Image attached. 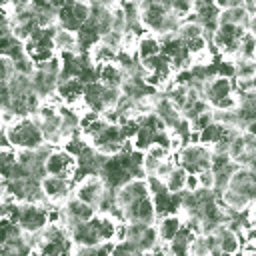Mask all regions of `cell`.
I'll use <instances>...</instances> for the list:
<instances>
[{
	"label": "cell",
	"instance_id": "cell-1",
	"mask_svg": "<svg viewBox=\"0 0 256 256\" xmlns=\"http://www.w3.org/2000/svg\"><path fill=\"white\" fill-rule=\"evenodd\" d=\"M6 134L14 150H38L40 146L46 144L44 134L38 122L34 120V116L16 118L10 126H6Z\"/></svg>",
	"mask_w": 256,
	"mask_h": 256
},
{
	"label": "cell",
	"instance_id": "cell-2",
	"mask_svg": "<svg viewBox=\"0 0 256 256\" xmlns=\"http://www.w3.org/2000/svg\"><path fill=\"white\" fill-rule=\"evenodd\" d=\"M12 220L22 228L24 234H38L50 224V206L38 202H22L16 206Z\"/></svg>",
	"mask_w": 256,
	"mask_h": 256
},
{
	"label": "cell",
	"instance_id": "cell-3",
	"mask_svg": "<svg viewBox=\"0 0 256 256\" xmlns=\"http://www.w3.org/2000/svg\"><path fill=\"white\" fill-rule=\"evenodd\" d=\"M212 158H214L212 148H208L200 142H188L176 152L178 166L184 168L188 174H200L204 170H210Z\"/></svg>",
	"mask_w": 256,
	"mask_h": 256
},
{
	"label": "cell",
	"instance_id": "cell-4",
	"mask_svg": "<svg viewBox=\"0 0 256 256\" xmlns=\"http://www.w3.org/2000/svg\"><path fill=\"white\" fill-rule=\"evenodd\" d=\"M92 16V4L84 0H72L64 8L56 10V26L78 32Z\"/></svg>",
	"mask_w": 256,
	"mask_h": 256
},
{
	"label": "cell",
	"instance_id": "cell-5",
	"mask_svg": "<svg viewBox=\"0 0 256 256\" xmlns=\"http://www.w3.org/2000/svg\"><path fill=\"white\" fill-rule=\"evenodd\" d=\"M76 170H78V160L66 148H52V152L44 160V172H46V176L66 178V180H72L74 182Z\"/></svg>",
	"mask_w": 256,
	"mask_h": 256
},
{
	"label": "cell",
	"instance_id": "cell-6",
	"mask_svg": "<svg viewBox=\"0 0 256 256\" xmlns=\"http://www.w3.org/2000/svg\"><path fill=\"white\" fill-rule=\"evenodd\" d=\"M108 194V186L104 184V180L100 178V174H88L84 178H80L78 182H74V192L72 196H76L78 200L94 206L96 210L100 208L102 200Z\"/></svg>",
	"mask_w": 256,
	"mask_h": 256
},
{
	"label": "cell",
	"instance_id": "cell-7",
	"mask_svg": "<svg viewBox=\"0 0 256 256\" xmlns=\"http://www.w3.org/2000/svg\"><path fill=\"white\" fill-rule=\"evenodd\" d=\"M158 212L154 206L152 196L140 198L132 204H128L126 208H122V222L126 224H144V226H154L158 222Z\"/></svg>",
	"mask_w": 256,
	"mask_h": 256
},
{
	"label": "cell",
	"instance_id": "cell-8",
	"mask_svg": "<svg viewBox=\"0 0 256 256\" xmlns=\"http://www.w3.org/2000/svg\"><path fill=\"white\" fill-rule=\"evenodd\" d=\"M42 196L48 206H62L68 198H72L74 192V182L66 178H56V176H44L40 180Z\"/></svg>",
	"mask_w": 256,
	"mask_h": 256
},
{
	"label": "cell",
	"instance_id": "cell-9",
	"mask_svg": "<svg viewBox=\"0 0 256 256\" xmlns=\"http://www.w3.org/2000/svg\"><path fill=\"white\" fill-rule=\"evenodd\" d=\"M60 208H62V226H64V228H70L72 224L88 222V220H92V218L98 214V210H96L94 206H90V204L78 200L76 196L68 198Z\"/></svg>",
	"mask_w": 256,
	"mask_h": 256
},
{
	"label": "cell",
	"instance_id": "cell-10",
	"mask_svg": "<svg viewBox=\"0 0 256 256\" xmlns=\"http://www.w3.org/2000/svg\"><path fill=\"white\" fill-rule=\"evenodd\" d=\"M146 196H150L148 178H132V180H128L126 184H122L120 188L114 190V200H116V206L120 210L126 208L128 204L140 200V198H146Z\"/></svg>",
	"mask_w": 256,
	"mask_h": 256
},
{
	"label": "cell",
	"instance_id": "cell-11",
	"mask_svg": "<svg viewBox=\"0 0 256 256\" xmlns=\"http://www.w3.org/2000/svg\"><path fill=\"white\" fill-rule=\"evenodd\" d=\"M236 94V86L232 78H224V76H212L210 80L204 82L202 86V98L208 102V106L212 108L214 104H218L220 100L234 96Z\"/></svg>",
	"mask_w": 256,
	"mask_h": 256
},
{
	"label": "cell",
	"instance_id": "cell-12",
	"mask_svg": "<svg viewBox=\"0 0 256 256\" xmlns=\"http://www.w3.org/2000/svg\"><path fill=\"white\" fill-rule=\"evenodd\" d=\"M214 236L216 242V254L218 256H238L240 248H242V236L238 232H234L232 228H228L226 224L218 226L214 232H210Z\"/></svg>",
	"mask_w": 256,
	"mask_h": 256
},
{
	"label": "cell",
	"instance_id": "cell-13",
	"mask_svg": "<svg viewBox=\"0 0 256 256\" xmlns=\"http://www.w3.org/2000/svg\"><path fill=\"white\" fill-rule=\"evenodd\" d=\"M228 188L248 196L252 202L256 200V172L252 168H236L234 174L230 176V182H228Z\"/></svg>",
	"mask_w": 256,
	"mask_h": 256
},
{
	"label": "cell",
	"instance_id": "cell-14",
	"mask_svg": "<svg viewBox=\"0 0 256 256\" xmlns=\"http://www.w3.org/2000/svg\"><path fill=\"white\" fill-rule=\"evenodd\" d=\"M56 94L60 96V100L66 106H82V96H84V84L78 78H62L58 82Z\"/></svg>",
	"mask_w": 256,
	"mask_h": 256
},
{
	"label": "cell",
	"instance_id": "cell-15",
	"mask_svg": "<svg viewBox=\"0 0 256 256\" xmlns=\"http://www.w3.org/2000/svg\"><path fill=\"white\" fill-rule=\"evenodd\" d=\"M126 78H128V76L124 74V70L120 68V64H118L116 60L98 64V82H102L104 86L120 90Z\"/></svg>",
	"mask_w": 256,
	"mask_h": 256
},
{
	"label": "cell",
	"instance_id": "cell-16",
	"mask_svg": "<svg viewBox=\"0 0 256 256\" xmlns=\"http://www.w3.org/2000/svg\"><path fill=\"white\" fill-rule=\"evenodd\" d=\"M184 228V218L182 214H166V216H160L158 222H156V230H158V236H160V242L162 244H168L174 240V236Z\"/></svg>",
	"mask_w": 256,
	"mask_h": 256
},
{
	"label": "cell",
	"instance_id": "cell-17",
	"mask_svg": "<svg viewBox=\"0 0 256 256\" xmlns=\"http://www.w3.org/2000/svg\"><path fill=\"white\" fill-rule=\"evenodd\" d=\"M52 40H54V50H56V54H74V52H80L78 36H76V32H72V30H66V28L56 26Z\"/></svg>",
	"mask_w": 256,
	"mask_h": 256
},
{
	"label": "cell",
	"instance_id": "cell-18",
	"mask_svg": "<svg viewBox=\"0 0 256 256\" xmlns=\"http://www.w3.org/2000/svg\"><path fill=\"white\" fill-rule=\"evenodd\" d=\"M158 54H162V40H160V36L150 34V32H144L138 38V44H136V56H138V60L144 62V60L154 58Z\"/></svg>",
	"mask_w": 256,
	"mask_h": 256
},
{
	"label": "cell",
	"instance_id": "cell-19",
	"mask_svg": "<svg viewBox=\"0 0 256 256\" xmlns=\"http://www.w3.org/2000/svg\"><path fill=\"white\" fill-rule=\"evenodd\" d=\"M196 236H198V234H194L190 228L184 226V228L174 236V240L166 244L170 256H190V246H192V240H194Z\"/></svg>",
	"mask_w": 256,
	"mask_h": 256
},
{
	"label": "cell",
	"instance_id": "cell-20",
	"mask_svg": "<svg viewBox=\"0 0 256 256\" xmlns=\"http://www.w3.org/2000/svg\"><path fill=\"white\" fill-rule=\"evenodd\" d=\"M218 200H220V204H224L226 208H232V210H238V212L248 210V208L252 206V200H250L248 196H244V194H240V192H236V190H232V188L222 190V192L218 194Z\"/></svg>",
	"mask_w": 256,
	"mask_h": 256
},
{
	"label": "cell",
	"instance_id": "cell-21",
	"mask_svg": "<svg viewBox=\"0 0 256 256\" xmlns=\"http://www.w3.org/2000/svg\"><path fill=\"white\" fill-rule=\"evenodd\" d=\"M250 14L244 10V6H234V8H226L218 14V24H232V26H248Z\"/></svg>",
	"mask_w": 256,
	"mask_h": 256
},
{
	"label": "cell",
	"instance_id": "cell-22",
	"mask_svg": "<svg viewBox=\"0 0 256 256\" xmlns=\"http://www.w3.org/2000/svg\"><path fill=\"white\" fill-rule=\"evenodd\" d=\"M186 178H188V172H186L184 168L176 166V168L172 170V174L164 180V186H166V190L172 192V194H182V192L186 190Z\"/></svg>",
	"mask_w": 256,
	"mask_h": 256
},
{
	"label": "cell",
	"instance_id": "cell-23",
	"mask_svg": "<svg viewBox=\"0 0 256 256\" xmlns=\"http://www.w3.org/2000/svg\"><path fill=\"white\" fill-rule=\"evenodd\" d=\"M22 228L8 216H0V246L8 244L10 240H16L18 236H22Z\"/></svg>",
	"mask_w": 256,
	"mask_h": 256
},
{
	"label": "cell",
	"instance_id": "cell-24",
	"mask_svg": "<svg viewBox=\"0 0 256 256\" xmlns=\"http://www.w3.org/2000/svg\"><path fill=\"white\" fill-rule=\"evenodd\" d=\"M236 78L242 82H250L256 76V60L254 58H236Z\"/></svg>",
	"mask_w": 256,
	"mask_h": 256
},
{
	"label": "cell",
	"instance_id": "cell-25",
	"mask_svg": "<svg viewBox=\"0 0 256 256\" xmlns=\"http://www.w3.org/2000/svg\"><path fill=\"white\" fill-rule=\"evenodd\" d=\"M110 256H146V252L140 250V246L132 240H122V242H114Z\"/></svg>",
	"mask_w": 256,
	"mask_h": 256
},
{
	"label": "cell",
	"instance_id": "cell-26",
	"mask_svg": "<svg viewBox=\"0 0 256 256\" xmlns=\"http://www.w3.org/2000/svg\"><path fill=\"white\" fill-rule=\"evenodd\" d=\"M174 158H176V156H170V158L162 160V162H160V166H158V170H156V174H154V178H158L160 182H164V180L172 174V170L178 166V162H176Z\"/></svg>",
	"mask_w": 256,
	"mask_h": 256
},
{
	"label": "cell",
	"instance_id": "cell-27",
	"mask_svg": "<svg viewBox=\"0 0 256 256\" xmlns=\"http://www.w3.org/2000/svg\"><path fill=\"white\" fill-rule=\"evenodd\" d=\"M198 182H200V188H204V190H214V192H216V174L212 172V168L200 172V174H198Z\"/></svg>",
	"mask_w": 256,
	"mask_h": 256
},
{
	"label": "cell",
	"instance_id": "cell-28",
	"mask_svg": "<svg viewBox=\"0 0 256 256\" xmlns=\"http://www.w3.org/2000/svg\"><path fill=\"white\" fill-rule=\"evenodd\" d=\"M196 190H200L198 174H188V178H186V190L184 192H196Z\"/></svg>",
	"mask_w": 256,
	"mask_h": 256
},
{
	"label": "cell",
	"instance_id": "cell-29",
	"mask_svg": "<svg viewBox=\"0 0 256 256\" xmlns=\"http://www.w3.org/2000/svg\"><path fill=\"white\" fill-rule=\"evenodd\" d=\"M246 30H248V34H252V36L256 38V14H252V16H250V20H248V26H246Z\"/></svg>",
	"mask_w": 256,
	"mask_h": 256
},
{
	"label": "cell",
	"instance_id": "cell-30",
	"mask_svg": "<svg viewBox=\"0 0 256 256\" xmlns=\"http://www.w3.org/2000/svg\"><path fill=\"white\" fill-rule=\"evenodd\" d=\"M250 216L252 218H256V200L252 202V206H250Z\"/></svg>",
	"mask_w": 256,
	"mask_h": 256
},
{
	"label": "cell",
	"instance_id": "cell-31",
	"mask_svg": "<svg viewBox=\"0 0 256 256\" xmlns=\"http://www.w3.org/2000/svg\"><path fill=\"white\" fill-rule=\"evenodd\" d=\"M250 90H256V76L250 80Z\"/></svg>",
	"mask_w": 256,
	"mask_h": 256
},
{
	"label": "cell",
	"instance_id": "cell-32",
	"mask_svg": "<svg viewBox=\"0 0 256 256\" xmlns=\"http://www.w3.org/2000/svg\"><path fill=\"white\" fill-rule=\"evenodd\" d=\"M6 126H4V122H2V110H0V130H4Z\"/></svg>",
	"mask_w": 256,
	"mask_h": 256
}]
</instances>
